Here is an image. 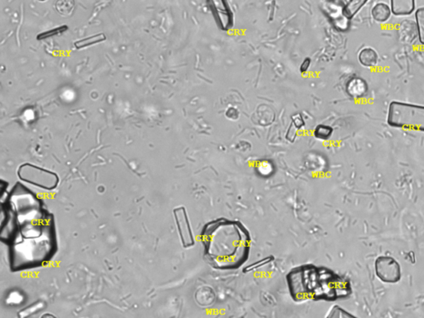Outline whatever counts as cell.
Masks as SVG:
<instances>
[{
    "label": "cell",
    "mask_w": 424,
    "mask_h": 318,
    "mask_svg": "<svg viewBox=\"0 0 424 318\" xmlns=\"http://www.w3.org/2000/svg\"><path fill=\"white\" fill-rule=\"evenodd\" d=\"M415 9L413 0H392L391 12L396 16L410 15Z\"/></svg>",
    "instance_id": "obj_9"
},
{
    "label": "cell",
    "mask_w": 424,
    "mask_h": 318,
    "mask_svg": "<svg viewBox=\"0 0 424 318\" xmlns=\"http://www.w3.org/2000/svg\"><path fill=\"white\" fill-rule=\"evenodd\" d=\"M44 304L41 303H35V304H32L30 307H28V308H25V309L21 311V312L18 313V316H19L20 318L28 317V316H32L33 314L37 313L39 310H41V308L44 307Z\"/></svg>",
    "instance_id": "obj_17"
},
{
    "label": "cell",
    "mask_w": 424,
    "mask_h": 318,
    "mask_svg": "<svg viewBox=\"0 0 424 318\" xmlns=\"http://www.w3.org/2000/svg\"><path fill=\"white\" fill-rule=\"evenodd\" d=\"M41 318H56V316L51 313H45L41 316Z\"/></svg>",
    "instance_id": "obj_20"
},
{
    "label": "cell",
    "mask_w": 424,
    "mask_h": 318,
    "mask_svg": "<svg viewBox=\"0 0 424 318\" xmlns=\"http://www.w3.org/2000/svg\"><path fill=\"white\" fill-rule=\"evenodd\" d=\"M195 298L197 303L200 306L207 307V306H210L212 303H214L216 295H215L214 291L212 290L211 288H209V287H203V288H200L199 290L197 291Z\"/></svg>",
    "instance_id": "obj_12"
},
{
    "label": "cell",
    "mask_w": 424,
    "mask_h": 318,
    "mask_svg": "<svg viewBox=\"0 0 424 318\" xmlns=\"http://www.w3.org/2000/svg\"><path fill=\"white\" fill-rule=\"evenodd\" d=\"M366 1H351L344 7L345 15L347 18L351 19L355 13L362 9L364 5H366Z\"/></svg>",
    "instance_id": "obj_14"
},
{
    "label": "cell",
    "mask_w": 424,
    "mask_h": 318,
    "mask_svg": "<svg viewBox=\"0 0 424 318\" xmlns=\"http://www.w3.org/2000/svg\"><path fill=\"white\" fill-rule=\"evenodd\" d=\"M327 318H357L353 316L352 314L346 312V310L342 309V307L338 306H334L332 309L330 311Z\"/></svg>",
    "instance_id": "obj_15"
},
{
    "label": "cell",
    "mask_w": 424,
    "mask_h": 318,
    "mask_svg": "<svg viewBox=\"0 0 424 318\" xmlns=\"http://www.w3.org/2000/svg\"><path fill=\"white\" fill-rule=\"evenodd\" d=\"M201 240L204 259L217 270H236L249 259L251 237L240 221L212 220L201 229Z\"/></svg>",
    "instance_id": "obj_1"
},
{
    "label": "cell",
    "mask_w": 424,
    "mask_h": 318,
    "mask_svg": "<svg viewBox=\"0 0 424 318\" xmlns=\"http://www.w3.org/2000/svg\"><path fill=\"white\" fill-rule=\"evenodd\" d=\"M415 18L419 41L424 45V7L420 8L416 11Z\"/></svg>",
    "instance_id": "obj_13"
},
{
    "label": "cell",
    "mask_w": 424,
    "mask_h": 318,
    "mask_svg": "<svg viewBox=\"0 0 424 318\" xmlns=\"http://www.w3.org/2000/svg\"><path fill=\"white\" fill-rule=\"evenodd\" d=\"M18 174L20 178L25 182L44 188H53L57 183V177L54 173L46 171L33 165H24L19 169Z\"/></svg>",
    "instance_id": "obj_4"
},
{
    "label": "cell",
    "mask_w": 424,
    "mask_h": 318,
    "mask_svg": "<svg viewBox=\"0 0 424 318\" xmlns=\"http://www.w3.org/2000/svg\"><path fill=\"white\" fill-rule=\"evenodd\" d=\"M346 92L354 99H359L365 96L368 91V84L366 80L359 77H353L346 83Z\"/></svg>",
    "instance_id": "obj_8"
},
{
    "label": "cell",
    "mask_w": 424,
    "mask_h": 318,
    "mask_svg": "<svg viewBox=\"0 0 424 318\" xmlns=\"http://www.w3.org/2000/svg\"><path fill=\"white\" fill-rule=\"evenodd\" d=\"M377 277L386 284H396L401 279V268L396 260L389 256H379L374 263Z\"/></svg>",
    "instance_id": "obj_5"
},
{
    "label": "cell",
    "mask_w": 424,
    "mask_h": 318,
    "mask_svg": "<svg viewBox=\"0 0 424 318\" xmlns=\"http://www.w3.org/2000/svg\"><path fill=\"white\" fill-rule=\"evenodd\" d=\"M391 9L385 3H378L373 7L371 15L376 22L385 23L390 19L391 16Z\"/></svg>",
    "instance_id": "obj_11"
},
{
    "label": "cell",
    "mask_w": 424,
    "mask_h": 318,
    "mask_svg": "<svg viewBox=\"0 0 424 318\" xmlns=\"http://www.w3.org/2000/svg\"><path fill=\"white\" fill-rule=\"evenodd\" d=\"M332 131L333 130L330 126L320 124L315 130V135L317 137L318 139H327L331 136Z\"/></svg>",
    "instance_id": "obj_16"
},
{
    "label": "cell",
    "mask_w": 424,
    "mask_h": 318,
    "mask_svg": "<svg viewBox=\"0 0 424 318\" xmlns=\"http://www.w3.org/2000/svg\"><path fill=\"white\" fill-rule=\"evenodd\" d=\"M388 123L395 128L424 132V106L393 101L389 107Z\"/></svg>",
    "instance_id": "obj_3"
},
{
    "label": "cell",
    "mask_w": 424,
    "mask_h": 318,
    "mask_svg": "<svg viewBox=\"0 0 424 318\" xmlns=\"http://www.w3.org/2000/svg\"><path fill=\"white\" fill-rule=\"evenodd\" d=\"M174 216H175L176 222L178 225V232L182 240V245L186 248L193 246L195 244V241L193 239V232L190 229V223H189L185 208L179 207L175 209Z\"/></svg>",
    "instance_id": "obj_6"
},
{
    "label": "cell",
    "mask_w": 424,
    "mask_h": 318,
    "mask_svg": "<svg viewBox=\"0 0 424 318\" xmlns=\"http://www.w3.org/2000/svg\"><path fill=\"white\" fill-rule=\"evenodd\" d=\"M323 267L305 264L293 268L287 275L288 289L295 301L320 300Z\"/></svg>",
    "instance_id": "obj_2"
},
{
    "label": "cell",
    "mask_w": 424,
    "mask_h": 318,
    "mask_svg": "<svg viewBox=\"0 0 424 318\" xmlns=\"http://www.w3.org/2000/svg\"><path fill=\"white\" fill-rule=\"evenodd\" d=\"M359 61L362 66L366 67H372L376 65L379 60V56L376 51L371 48H365L359 53Z\"/></svg>",
    "instance_id": "obj_10"
},
{
    "label": "cell",
    "mask_w": 424,
    "mask_h": 318,
    "mask_svg": "<svg viewBox=\"0 0 424 318\" xmlns=\"http://www.w3.org/2000/svg\"><path fill=\"white\" fill-rule=\"evenodd\" d=\"M328 11L327 15L331 17L335 28L340 30L345 31L349 28V18L345 15L344 8L335 5L332 3H328Z\"/></svg>",
    "instance_id": "obj_7"
},
{
    "label": "cell",
    "mask_w": 424,
    "mask_h": 318,
    "mask_svg": "<svg viewBox=\"0 0 424 318\" xmlns=\"http://www.w3.org/2000/svg\"><path fill=\"white\" fill-rule=\"evenodd\" d=\"M309 65L310 59H306L305 61H303V64H302L301 71H303V72H306V71L308 69Z\"/></svg>",
    "instance_id": "obj_19"
},
{
    "label": "cell",
    "mask_w": 424,
    "mask_h": 318,
    "mask_svg": "<svg viewBox=\"0 0 424 318\" xmlns=\"http://www.w3.org/2000/svg\"><path fill=\"white\" fill-rule=\"evenodd\" d=\"M258 171L260 175L269 176L271 173H273V167L272 164H270V162L264 161L258 165Z\"/></svg>",
    "instance_id": "obj_18"
}]
</instances>
